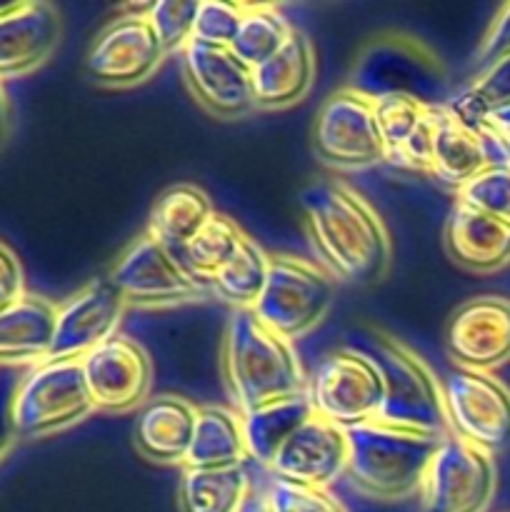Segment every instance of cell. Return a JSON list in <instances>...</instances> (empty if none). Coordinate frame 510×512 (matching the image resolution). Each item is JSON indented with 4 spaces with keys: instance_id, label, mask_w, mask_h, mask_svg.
<instances>
[{
    "instance_id": "cell-18",
    "label": "cell",
    "mask_w": 510,
    "mask_h": 512,
    "mask_svg": "<svg viewBox=\"0 0 510 512\" xmlns=\"http://www.w3.org/2000/svg\"><path fill=\"white\" fill-rule=\"evenodd\" d=\"M268 470L275 480H283V483L328 490L348 470L345 428L313 415L275 453Z\"/></svg>"
},
{
    "instance_id": "cell-25",
    "label": "cell",
    "mask_w": 510,
    "mask_h": 512,
    "mask_svg": "<svg viewBox=\"0 0 510 512\" xmlns=\"http://www.w3.org/2000/svg\"><path fill=\"white\" fill-rule=\"evenodd\" d=\"M213 215V200L203 188L193 183L173 185L155 200L150 210L148 235L165 248L180 253Z\"/></svg>"
},
{
    "instance_id": "cell-2",
    "label": "cell",
    "mask_w": 510,
    "mask_h": 512,
    "mask_svg": "<svg viewBox=\"0 0 510 512\" xmlns=\"http://www.w3.org/2000/svg\"><path fill=\"white\" fill-rule=\"evenodd\" d=\"M220 365L238 415L308 390L295 343L270 330L253 310H233Z\"/></svg>"
},
{
    "instance_id": "cell-23",
    "label": "cell",
    "mask_w": 510,
    "mask_h": 512,
    "mask_svg": "<svg viewBox=\"0 0 510 512\" xmlns=\"http://www.w3.org/2000/svg\"><path fill=\"white\" fill-rule=\"evenodd\" d=\"M58 305L40 295H25L0 310V363H43L53 343Z\"/></svg>"
},
{
    "instance_id": "cell-14",
    "label": "cell",
    "mask_w": 510,
    "mask_h": 512,
    "mask_svg": "<svg viewBox=\"0 0 510 512\" xmlns=\"http://www.w3.org/2000/svg\"><path fill=\"white\" fill-rule=\"evenodd\" d=\"M95 410L128 413L148 403L153 388V360L145 348L125 335L105 340L80 360Z\"/></svg>"
},
{
    "instance_id": "cell-17",
    "label": "cell",
    "mask_w": 510,
    "mask_h": 512,
    "mask_svg": "<svg viewBox=\"0 0 510 512\" xmlns=\"http://www.w3.org/2000/svg\"><path fill=\"white\" fill-rule=\"evenodd\" d=\"M183 75L195 100L218 118L235 120L255 110L253 70L230 48L190 40L183 50Z\"/></svg>"
},
{
    "instance_id": "cell-22",
    "label": "cell",
    "mask_w": 510,
    "mask_h": 512,
    "mask_svg": "<svg viewBox=\"0 0 510 512\" xmlns=\"http://www.w3.org/2000/svg\"><path fill=\"white\" fill-rule=\"evenodd\" d=\"M198 408L185 398H150L135 418V448L155 463L183 465L195 433Z\"/></svg>"
},
{
    "instance_id": "cell-40",
    "label": "cell",
    "mask_w": 510,
    "mask_h": 512,
    "mask_svg": "<svg viewBox=\"0 0 510 512\" xmlns=\"http://www.w3.org/2000/svg\"><path fill=\"white\" fill-rule=\"evenodd\" d=\"M20 378L13 370H0V460L5 458L13 443L18 440L13 423V398Z\"/></svg>"
},
{
    "instance_id": "cell-7",
    "label": "cell",
    "mask_w": 510,
    "mask_h": 512,
    "mask_svg": "<svg viewBox=\"0 0 510 512\" xmlns=\"http://www.w3.org/2000/svg\"><path fill=\"white\" fill-rule=\"evenodd\" d=\"M305 393L318 418L348 430L378 418L383 405V375L368 353L340 348L320 360Z\"/></svg>"
},
{
    "instance_id": "cell-34",
    "label": "cell",
    "mask_w": 510,
    "mask_h": 512,
    "mask_svg": "<svg viewBox=\"0 0 510 512\" xmlns=\"http://www.w3.org/2000/svg\"><path fill=\"white\" fill-rule=\"evenodd\" d=\"M458 203L510 223V168H485L458 190Z\"/></svg>"
},
{
    "instance_id": "cell-1",
    "label": "cell",
    "mask_w": 510,
    "mask_h": 512,
    "mask_svg": "<svg viewBox=\"0 0 510 512\" xmlns=\"http://www.w3.org/2000/svg\"><path fill=\"white\" fill-rule=\"evenodd\" d=\"M308 238L320 268L335 280L378 283L393 260V240L373 205L350 185L323 180L303 193Z\"/></svg>"
},
{
    "instance_id": "cell-29",
    "label": "cell",
    "mask_w": 510,
    "mask_h": 512,
    "mask_svg": "<svg viewBox=\"0 0 510 512\" xmlns=\"http://www.w3.org/2000/svg\"><path fill=\"white\" fill-rule=\"evenodd\" d=\"M270 270V255L255 243L250 235H245L238 253L215 273L208 288L220 300L233 305L235 310H253L260 293L265 288Z\"/></svg>"
},
{
    "instance_id": "cell-6",
    "label": "cell",
    "mask_w": 510,
    "mask_h": 512,
    "mask_svg": "<svg viewBox=\"0 0 510 512\" xmlns=\"http://www.w3.org/2000/svg\"><path fill=\"white\" fill-rule=\"evenodd\" d=\"M335 300V278L318 263L295 255H270L265 288L253 313L285 340L305 338L318 328Z\"/></svg>"
},
{
    "instance_id": "cell-38",
    "label": "cell",
    "mask_w": 510,
    "mask_h": 512,
    "mask_svg": "<svg viewBox=\"0 0 510 512\" xmlns=\"http://www.w3.org/2000/svg\"><path fill=\"white\" fill-rule=\"evenodd\" d=\"M510 55V3H505L503 8L495 13L493 23L485 30L483 40H480V48L475 60H478V68H488L495 60Z\"/></svg>"
},
{
    "instance_id": "cell-10",
    "label": "cell",
    "mask_w": 510,
    "mask_h": 512,
    "mask_svg": "<svg viewBox=\"0 0 510 512\" xmlns=\"http://www.w3.org/2000/svg\"><path fill=\"white\" fill-rule=\"evenodd\" d=\"M110 280L118 285L128 305L140 308L190 303L210 293L208 285L185 268L183 258L175 250L165 248L148 233L120 255L115 268L110 270Z\"/></svg>"
},
{
    "instance_id": "cell-37",
    "label": "cell",
    "mask_w": 510,
    "mask_h": 512,
    "mask_svg": "<svg viewBox=\"0 0 510 512\" xmlns=\"http://www.w3.org/2000/svg\"><path fill=\"white\" fill-rule=\"evenodd\" d=\"M470 93L475 95L485 113L493 115L495 110L508 108L510 105V55L495 60L493 65L483 68L478 78L468 85Z\"/></svg>"
},
{
    "instance_id": "cell-24",
    "label": "cell",
    "mask_w": 510,
    "mask_h": 512,
    "mask_svg": "<svg viewBox=\"0 0 510 512\" xmlns=\"http://www.w3.org/2000/svg\"><path fill=\"white\" fill-rule=\"evenodd\" d=\"M483 145L475 130L465 128L458 118L440 105L435 115L433 150H430V175L458 193L468 180L485 170Z\"/></svg>"
},
{
    "instance_id": "cell-31",
    "label": "cell",
    "mask_w": 510,
    "mask_h": 512,
    "mask_svg": "<svg viewBox=\"0 0 510 512\" xmlns=\"http://www.w3.org/2000/svg\"><path fill=\"white\" fill-rule=\"evenodd\" d=\"M243 238L245 233L233 220L215 213L178 255L183 258L185 268L208 285L215 278V273L238 253Z\"/></svg>"
},
{
    "instance_id": "cell-4",
    "label": "cell",
    "mask_w": 510,
    "mask_h": 512,
    "mask_svg": "<svg viewBox=\"0 0 510 512\" xmlns=\"http://www.w3.org/2000/svg\"><path fill=\"white\" fill-rule=\"evenodd\" d=\"M368 355L383 375V405L375 418L378 423L440 438L450 435L443 385L415 350L393 335L375 330L373 353Z\"/></svg>"
},
{
    "instance_id": "cell-39",
    "label": "cell",
    "mask_w": 510,
    "mask_h": 512,
    "mask_svg": "<svg viewBox=\"0 0 510 512\" xmlns=\"http://www.w3.org/2000/svg\"><path fill=\"white\" fill-rule=\"evenodd\" d=\"M25 273L18 255L0 240V310L25 298Z\"/></svg>"
},
{
    "instance_id": "cell-12",
    "label": "cell",
    "mask_w": 510,
    "mask_h": 512,
    "mask_svg": "<svg viewBox=\"0 0 510 512\" xmlns=\"http://www.w3.org/2000/svg\"><path fill=\"white\" fill-rule=\"evenodd\" d=\"M438 60L410 38L375 40L353 70L350 88L368 98L380 95H408L425 105H440L438 93Z\"/></svg>"
},
{
    "instance_id": "cell-15",
    "label": "cell",
    "mask_w": 510,
    "mask_h": 512,
    "mask_svg": "<svg viewBox=\"0 0 510 512\" xmlns=\"http://www.w3.org/2000/svg\"><path fill=\"white\" fill-rule=\"evenodd\" d=\"M163 58V45L148 18L140 13H123L100 30L90 45L85 65L95 83L130 88L148 80Z\"/></svg>"
},
{
    "instance_id": "cell-41",
    "label": "cell",
    "mask_w": 510,
    "mask_h": 512,
    "mask_svg": "<svg viewBox=\"0 0 510 512\" xmlns=\"http://www.w3.org/2000/svg\"><path fill=\"white\" fill-rule=\"evenodd\" d=\"M238 512H273V508H270V500L265 495V490H250V495L243 500Z\"/></svg>"
},
{
    "instance_id": "cell-43",
    "label": "cell",
    "mask_w": 510,
    "mask_h": 512,
    "mask_svg": "<svg viewBox=\"0 0 510 512\" xmlns=\"http://www.w3.org/2000/svg\"><path fill=\"white\" fill-rule=\"evenodd\" d=\"M5 128H8V98H5L3 83H0V140H3Z\"/></svg>"
},
{
    "instance_id": "cell-13",
    "label": "cell",
    "mask_w": 510,
    "mask_h": 512,
    "mask_svg": "<svg viewBox=\"0 0 510 512\" xmlns=\"http://www.w3.org/2000/svg\"><path fill=\"white\" fill-rule=\"evenodd\" d=\"M128 300L108 278L88 280L58 305L48 360H83L98 345L118 335Z\"/></svg>"
},
{
    "instance_id": "cell-3",
    "label": "cell",
    "mask_w": 510,
    "mask_h": 512,
    "mask_svg": "<svg viewBox=\"0 0 510 512\" xmlns=\"http://www.w3.org/2000/svg\"><path fill=\"white\" fill-rule=\"evenodd\" d=\"M348 435V478L360 493L385 503H398L420 493L440 435L415 433L393 425H353Z\"/></svg>"
},
{
    "instance_id": "cell-30",
    "label": "cell",
    "mask_w": 510,
    "mask_h": 512,
    "mask_svg": "<svg viewBox=\"0 0 510 512\" xmlns=\"http://www.w3.org/2000/svg\"><path fill=\"white\" fill-rule=\"evenodd\" d=\"M290 33H293V25L275 5H245L243 20L230 43V50L253 70L273 58L290 38Z\"/></svg>"
},
{
    "instance_id": "cell-11",
    "label": "cell",
    "mask_w": 510,
    "mask_h": 512,
    "mask_svg": "<svg viewBox=\"0 0 510 512\" xmlns=\"http://www.w3.org/2000/svg\"><path fill=\"white\" fill-rule=\"evenodd\" d=\"M313 148L333 168L358 170L385 163L373 98L353 88L330 95L315 118Z\"/></svg>"
},
{
    "instance_id": "cell-35",
    "label": "cell",
    "mask_w": 510,
    "mask_h": 512,
    "mask_svg": "<svg viewBox=\"0 0 510 512\" xmlns=\"http://www.w3.org/2000/svg\"><path fill=\"white\" fill-rule=\"evenodd\" d=\"M243 3H220V0H203L195 18L193 40L205 45H223L230 48L235 33L243 20Z\"/></svg>"
},
{
    "instance_id": "cell-36",
    "label": "cell",
    "mask_w": 510,
    "mask_h": 512,
    "mask_svg": "<svg viewBox=\"0 0 510 512\" xmlns=\"http://www.w3.org/2000/svg\"><path fill=\"white\" fill-rule=\"evenodd\" d=\"M273 512H348L328 490L300 488V485L270 480L265 488Z\"/></svg>"
},
{
    "instance_id": "cell-9",
    "label": "cell",
    "mask_w": 510,
    "mask_h": 512,
    "mask_svg": "<svg viewBox=\"0 0 510 512\" xmlns=\"http://www.w3.org/2000/svg\"><path fill=\"white\" fill-rule=\"evenodd\" d=\"M450 435L495 455L510 448V388L493 373L455 368L443 380Z\"/></svg>"
},
{
    "instance_id": "cell-19",
    "label": "cell",
    "mask_w": 510,
    "mask_h": 512,
    "mask_svg": "<svg viewBox=\"0 0 510 512\" xmlns=\"http://www.w3.org/2000/svg\"><path fill=\"white\" fill-rule=\"evenodd\" d=\"M60 40V15L48 3H10L0 13V80L35 70Z\"/></svg>"
},
{
    "instance_id": "cell-33",
    "label": "cell",
    "mask_w": 510,
    "mask_h": 512,
    "mask_svg": "<svg viewBox=\"0 0 510 512\" xmlns=\"http://www.w3.org/2000/svg\"><path fill=\"white\" fill-rule=\"evenodd\" d=\"M200 0H188V3H178V0H160V3H150L148 18L150 28L158 35L163 53H183L185 45L193 40L195 33V18H198Z\"/></svg>"
},
{
    "instance_id": "cell-42",
    "label": "cell",
    "mask_w": 510,
    "mask_h": 512,
    "mask_svg": "<svg viewBox=\"0 0 510 512\" xmlns=\"http://www.w3.org/2000/svg\"><path fill=\"white\" fill-rule=\"evenodd\" d=\"M490 123H493L495 128L500 130V133H505L510 138V105H508V108L495 110V113L490 115Z\"/></svg>"
},
{
    "instance_id": "cell-21",
    "label": "cell",
    "mask_w": 510,
    "mask_h": 512,
    "mask_svg": "<svg viewBox=\"0 0 510 512\" xmlns=\"http://www.w3.org/2000/svg\"><path fill=\"white\" fill-rule=\"evenodd\" d=\"M445 250L463 268L493 273L510 263V223L455 203L445 220Z\"/></svg>"
},
{
    "instance_id": "cell-26",
    "label": "cell",
    "mask_w": 510,
    "mask_h": 512,
    "mask_svg": "<svg viewBox=\"0 0 510 512\" xmlns=\"http://www.w3.org/2000/svg\"><path fill=\"white\" fill-rule=\"evenodd\" d=\"M313 405H310L308 393L293 395V398L273 400L250 413L240 415L243 425V440L248 458L258 465L268 468L273 463L275 453L288 443L290 435L313 418Z\"/></svg>"
},
{
    "instance_id": "cell-27",
    "label": "cell",
    "mask_w": 510,
    "mask_h": 512,
    "mask_svg": "<svg viewBox=\"0 0 510 512\" xmlns=\"http://www.w3.org/2000/svg\"><path fill=\"white\" fill-rule=\"evenodd\" d=\"M245 460L250 458L245 450L240 415L230 408H220V405L198 408L195 433L183 468H230V465H245Z\"/></svg>"
},
{
    "instance_id": "cell-8",
    "label": "cell",
    "mask_w": 510,
    "mask_h": 512,
    "mask_svg": "<svg viewBox=\"0 0 510 512\" xmlns=\"http://www.w3.org/2000/svg\"><path fill=\"white\" fill-rule=\"evenodd\" d=\"M498 488L495 455L445 435L420 485L423 512H485Z\"/></svg>"
},
{
    "instance_id": "cell-5",
    "label": "cell",
    "mask_w": 510,
    "mask_h": 512,
    "mask_svg": "<svg viewBox=\"0 0 510 512\" xmlns=\"http://www.w3.org/2000/svg\"><path fill=\"white\" fill-rule=\"evenodd\" d=\"M95 413L80 360H43L20 378L13 398L18 440H43Z\"/></svg>"
},
{
    "instance_id": "cell-32",
    "label": "cell",
    "mask_w": 510,
    "mask_h": 512,
    "mask_svg": "<svg viewBox=\"0 0 510 512\" xmlns=\"http://www.w3.org/2000/svg\"><path fill=\"white\" fill-rule=\"evenodd\" d=\"M375 120H378L380 138H383L385 155L395 153L405 145V140L418 130L428 110L433 105H425L420 100L408 98V95H380L373 98Z\"/></svg>"
},
{
    "instance_id": "cell-20",
    "label": "cell",
    "mask_w": 510,
    "mask_h": 512,
    "mask_svg": "<svg viewBox=\"0 0 510 512\" xmlns=\"http://www.w3.org/2000/svg\"><path fill=\"white\" fill-rule=\"evenodd\" d=\"M318 73L315 48L305 33L293 28L283 48L253 68L255 108L280 110L300 103L310 93Z\"/></svg>"
},
{
    "instance_id": "cell-28",
    "label": "cell",
    "mask_w": 510,
    "mask_h": 512,
    "mask_svg": "<svg viewBox=\"0 0 510 512\" xmlns=\"http://www.w3.org/2000/svg\"><path fill=\"white\" fill-rule=\"evenodd\" d=\"M253 485L245 465L195 470L183 468L178 483L180 512H238Z\"/></svg>"
},
{
    "instance_id": "cell-16",
    "label": "cell",
    "mask_w": 510,
    "mask_h": 512,
    "mask_svg": "<svg viewBox=\"0 0 510 512\" xmlns=\"http://www.w3.org/2000/svg\"><path fill=\"white\" fill-rule=\"evenodd\" d=\"M445 345L458 368L493 373L510 363V298L478 295L450 315Z\"/></svg>"
}]
</instances>
